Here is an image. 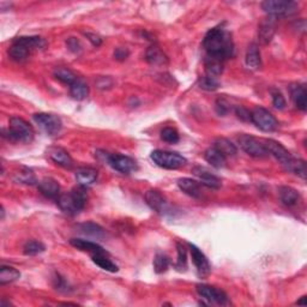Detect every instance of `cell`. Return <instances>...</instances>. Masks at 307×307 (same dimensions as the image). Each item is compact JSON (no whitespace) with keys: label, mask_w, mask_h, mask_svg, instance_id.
Segmentation results:
<instances>
[{"label":"cell","mask_w":307,"mask_h":307,"mask_svg":"<svg viewBox=\"0 0 307 307\" xmlns=\"http://www.w3.org/2000/svg\"><path fill=\"white\" fill-rule=\"evenodd\" d=\"M203 47L207 57L225 61L234 55V42L232 34L223 26L212 28L205 35Z\"/></svg>","instance_id":"obj_1"},{"label":"cell","mask_w":307,"mask_h":307,"mask_svg":"<svg viewBox=\"0 0 307 307\" xmlns=\"http://www.w3.org/2000/svg\"><path fill=\"white\" fill-rule=\"evenodd\" d=\"M264 145L267 148L269 155H273L281 165L284 167L286 170L294 173L296 176L305 179L306 178V162L303 160L296 159L284 148L281 143L274 139H264Z\"/></svg>","instance_id":"obj_2"},{"label":"cell","mask_w":307,"mask_h":307,"mask_svg":"<svg viewBox=\"0 0 307 307\" xmlns=\"http://www.w3.org/2000/svg\"><path fill=\"white\" fill-rule=\"evenodd\" d=\"M86 196L85 187H76L72 188L68 193H61V196L58 198V205L62 211L69 215H77L79 214L86 204Z\"/></svg>","instance_id":"obj_3"},{"label":"cell","mask_w":307,"mask_h":307,"mask_svg":"<svg viewBox=\"0 0 307 307\" xmlns=\"http://www.w3.org/2000/svg\"><path fill=\"white\" fill-rule=\"evenodd\" d=\"M8 137L13 142L24 143V144H29L34 141V128L31 127L29 123L18 117H12L10 119V126L8 131Z\"/></svg>","instance_id":"obj_4"},{"label":"cell","mask_w":307,"mask_h":307,"mask_svg":"<svg viewBox=\"0 0 307 307\" xmlns=\"http://www.w3.org/2000/svg\"><path fill=\"white\" fill-rule=\"evenodd\" d=\"M150 156L156 166L165 169H179L187 162V160L180 154L166 150H154Z\"/></svg>","instance_id":"obj_5"},{"label":"cell","mask_w":307,"mask_h":307,"mask_svg":"<svg viewBox=\"0 0 307 307\" xmlns=\"http://www.w3.org/2000/svg\"><path fill=\"white\" fill-rule=\"evenodd\" d=\"M261 9L265 13L275 18V17L294 15L299 10V5L294 2H287V0H267L261 3Z\"/></svg>","instance_id":"obj_6"},{"label":"cell","mask_w":307,"mask_h":307,"mask_svg":"<svg viewBox=\"0 0 307 307\" xmlns=\"http://www.w3.org/2000/svg\"><path fill=\"white\" fill-rule=\"evenodd\" d=\"M238 143L244 151L249 154L250 156L257 159H264L269 156V152L267 148H265L264 142L259 141L256 137L251 135L243 134L238 137Z\"/></svg>","instance_id":"obj_7"},{"label":"cell","mask_w":307,"mask_h":307,"mask_svg":"<svg viewBox=\"0 0 307 307\" xmlns=\"http://www.w3.org/2000/svg\"><path fill=\"white\" fill-rule=\"evenodd\" d=\"M251 121L264 132H273L277 128L278 123L276 118L268 109L261 107H257L251 112Z\"/></svg>","instance_id":"obj_8"},{"label":"cell","mask_w":307,"mask_h":307,"mask_svg":"<svg viewBox=\"0 0 307 307\" xmlns=\"http://www.w3.org/2000/svg\"><path fill=\"white\" fill-rule=\"evenodd\" d=\"M33 118L38 127L46 132L48 136H55L61 131L62 123L58 115L51 113H36L34 114Z\"/></svg>","instance_id":"obj_9"},{"label":"cell","mask_w":307,"mask_h":307,"mask_svg":"<svg viewBox=\"0 0 307 307\" xmlns=\"http://www.w3.org/2000/svg\"><path fill=\"white\" fill-rule=\"evenodd\" d=\"M197 293L200 294L202 299L207 300L208 305H211V303H216V305H221V306L229 305L228 295H227L222 289L216 288L214 286L198 284Z\"/></svg>","instance_id":"obj_10"},{"label":"cell","mask_w":307,"mask_h":307,"mask_svg":"<svg viewBox=\"0 0 307 307\" xmlns=\"http://www.w3.org/2000/svg\"><path fill=\"white\" fill-rule=\"evenodd\" d=\"M107 163L112 168L121 174H130L137 170V162L121 154H108Z\"/></svg>","instance_id":"obj_11"},{"label":"cell","mask_w":307,"mask_h":307,"mask_svg":"<svg viewBox=\"0 0 307 307\" xmlns=\"http://www.w3.org/2000/svg\"><path fill=\"white\" fill-rule=\"evenodd\" d=\"M188 249H190L192 261H193L194 268H196L198 276L202 278L208 277L211 271V267L207 256L193 244H188Z\"/></svg>","instance_id":"obj_12"},{"label":"cell","mask_w":307,"mask_h":307,"mask_svg":"<svg viewBox=\"0 0 307 307\" xmlns=\"http://www.w3.org/2000/svg\"><path fill=\"white\" fill-rule=\"evenodd\" d=\"M145 202L150 209L160 214H166L168 211V203L165 196L158 190H149L145 193Z\"/></svg>","instance_id":"obj_13"},{"label":"cell","mask_w":307,"mask_h":307,"mask_svg":"<svg viewBox=\"0 0 307 307\" xmlns=\"http://www.w3.org/2000/svg\"><path fill=\"white\" fill-rule=\"evenodd\" d=\"M47 155L55 165L60 166L62 168L70 169L73 167V160L65 149L58 148V146H52V148L47 149Z\"/></svg>","instance_id":"obj_14"},{"label":"cell","mask_w":307,"mask_h":307,"mask_svg":"<svg viewBox=\"0 0 307 307\" xmlns=\"http://www.w3.org/2000/svg\"><path fill=\"white\" fill-rule=\"evenodd\" d=\"M38 190L46 198L50 200L58 201V198L61 196L60 185L53 178H45L38 183Z\"/></svg>","instance_id":"obj_15"},{"label":"cell","mask_w":307,"mask_h":307,"mask_svg":"<svg viewBox=\"0 0 307 307\" xmlns=\"http://www.w3.org/2000/svg\"><path fill=\"white\" fill-rule=\"evenodd\" d=\"M192 172H193L194 176L198 178V180H200L201 184L204 185V186H207L209 188H214V190H217V188L221 187V180L205 168L196 167V168H193Z\"/></svg>","instance_id":"obj_16"},{"label":"cell","mask_w":307,"mask_h":307,"mask_svg":"<svg viewBox=\"0 0 307 307\" xmlns=\"http://www.w3.org/2000/svg\"><path fill=\"white\" fill-rule=\"evenodd\" d=\"M278 196H280L282 203L289 208L298 205L300 203V200H301L299 191H296L295 188L291 186H281L280 190H278Z\"/></svg>","instance_id":"obj_17"},{"label":"cell","mask_w":307,"mask_h":307,"mask_svg":"<svg viewBox=\"0 0 307 307\" xmlns=\"http://www.w3.org/2000/svg\"><path fill=\"white\" fill-rule=\"evenodd\" d=\"M178 186L185 194L192 198H201L202 196L200 183L191 179V178H181V179L178 180Z\"/></svg>","instance_id":"obj_18"},{"label":"cell","mask_w":307,"mask_h":307,"mask_svg":"<svg viewBox=\"0 0 307 307\" xmlns=\"http://www.w3.org/2000/svg\"><path fill=\"white\" fill-rule=\"evenodd\" d=\"M97 179V170L90 167H83V168L77 169L76 172V180L79 184V186L88 187L93 185Z\"/></svg>","instance_id":"obj_19"},{"label":"cell","mask_w":307,"mask_h":307,"mask_svg":"<svg viewBox=\"0 0 307 307\" xmlns=\"http://www.w3.org/2000/svg\"><path fill=\"white\" fill-rule=\"evenodd\" d=\"M291 96L296 108L305 112L307 108V92L301 84H293L291 86Z\"/></svg>","instance_id":"obj_20"},{"label":"cell","mask_w":307,"mask_h":307,"mask_svg":"<svg viewBox=\"0 0 307 307\" xmlns=\"http://www.w3.org/2000/svg\"><path fill=\"white\" fill-rule=\"evenodd\" d=\"M70 244L73 247H76L77 250L84 251V252H88L90 254H95V253H104L106 250L103 249L102 246H100L99 244L89 242V240H84V239H71L70 240Z\"/></svg>","instance_id":"obj_21"},{"label":"cell","mask_w":307,"mask_h":307,"mask_svg":"<svg viewBox=\"0 0 307 307\" xmlns=\"http://www.w3.org/2000/svg\"><path fill=\"white\" fill-rule=\"evenodd\" d=\"M145 59L151 65H165L168 62V58L163 51L156 45L150 46L145 52Z\"/></svg>","instance_id":"obj_22"},{"label":"cell","mask_w":307,"mask_h":307,"mask_svg":"<svg viewBox=\"0 0 307 307\" xmlns=\"http://www.w3.org/2000/svg\"><path fill=\"white\" fill-rule=\"evenodd\" d=\"M77 228H78V230L82 233V234L93 236V238H96V239H102L106 236V232H104L102 227L96 225V223L94 222L82 223V225L77 226Z\"/></svg>","instance_id":"obj_23"},{"label":"cell","mask_w":307,"mask_h":307,"mask_svg":"<svg viewBox=\"0 0 307 307\" xmlns=\"http://www.w3.org/2000/svg\"><path fill=\"white\" fill-rule=\"evenodd\" d=\"M204 159L205 161L210 163L215 168H223L227 163V158H225V156H223L217 149L214 148V146L209 148L207 151L204 152Z\"/></svg>","instance_id":"obj_24"},{"label":"cell","mask_w":307,"mask_h":307,"mask_svg":"<svg viewBox=\"0 0 307 307\" xmlns=\"http://www.w3.org/2000/svg\"><path fill=\"white\" fill-rule=\"evenodd\" d=\"M246 65L249 69L252 70H258L261 65V59H260V52L259 48L256 43L250 45L246 52V58H245Z\"/></svg>","instance_id":"obj_25"},{"label":"cell","mask_w":307,"mask_h":307,"mask_svg":"<svg viewBox=\"0 0 307 307\" xmlns=\"http://www.w3.org/2000/svg\"><path fill=\"white\" fill-rule=\"evenodd\" d=\"M214 148L218 150L225 158H233L238 152V148L227 138H217L214 143Z\"/></svg>","instance_id":"obj_26"},{"label":"cell","mask_w":307,"mask_h":307,"mask_svg":"<svg viewBox=\"0 0 307 307\" xmlns=\"http://www.w3.org/2000/svg\"><path fill=\"white\" fill-rule=\"evenodd\" d=\"M92 259L94 263H95L96 265H99L101 269H103V270H106V271H109V273H117V271L119 270L118 265L113 263V261L108 258L107 252L92 254Z\"/></svg>","instance_id":"obj_27"},{"label":"cell","mask_w":307,"mask_h":307,"mask_svg":"<svg viewBox=\"0 0 307 307\" xmlns=\"http://www.w3.org/2000/svg\"><path fill=\"white\" fill-rule=\"evenodd\" d=\"M16 42L23 45L24 47H27L30 52L34 50H40L46 46V41L40 36H20L16 38Z\"/></svg>","instance_id":"obj_28"},{"label":"cell","mask_w":307,"mask_h":307,"mask_svg":"<svg viewBox=\"0 0 307 307\" xmlns=\"http://www.w3.org/2000/svg\"><path fill=\"white\" fill-rule=\"evenodd\" d=\"M70 94H71L72 99L82 101L89 95V86L82 79H77L72 85H70Z\"/></svg>","instance_id":"obj_29"},{"label":"cell","mask_w":307,"mask_h":307,"mask_svg":"<svg viewBox=\"0 0 307 307\" xmlns=\"http://www.w3.org/2000/svg\"><path fill=\"white\" fill-rule=\"evenodd\" d=\"M13 180L18 184H23V185H35L37 183L36 181V177L33 170L30 168H27V167H22L19 170L13 174Z\"/></svg>","instance_id":"obj_30"},{"label":"cell","mask_w":307,"mask_h":307,"mask_svg":"<svg viewBox=\"0 0 307 307\" xmlns=\"http://www.w3.org/2000/svg\"><path fill=\"white\" fill-rule=\"evenodd\" d=\"M29 54H30V51L28 50L27 47H24L23 45L16 42V41H13L12 46L10 47L9 50L10 58L17 62H22L24 60H27L28 57H29Z\"/></svg>","instance_id":"obj_31"},{"label":"cell","mask_w":307,"mask_h":307,"mask_svg":"<svg viewBox=\"0 0 307 307\" xmlns=\"http://www.w3.org/2000/svg\"><path fill=\"white\" fill-rule=\"evenodd\" d=\"M20 277V273L17 269L12 267H8V265H3L0 268V284H8L12 283L18 280Z\"/></svg>","instance_id":"obj_32"},{"label":"cell","mask_w":307,"mask_h":307,"mask_svg":"<svg viewBox=\"0 0 307 307\" xmlns=\"http://www.w3.org/2000/svg\"><path fill=\"white\" fill-rule=\"evenodd\" d=\"M205 71H207L208 76L215 77L217 78L218 76L222 75L223 72V61L217 60L214 58H205Z\"/></svg>","instance_id":"obj_33"},{"label":"cell","mask_w":307,"mask_h":307,"mask_svg":"<svg viewBox=\"0 0 307 307\" xmlns=\"http://www.w3.org/2000/svg\"><path fill=\"white\" fill-rule=\"evenodd\" d=\"M274 18L265 20V22L261 24L259 28V40L261 43H268L270 42L271 38L274 36L275 33V23H274Z\"/></svg>","instance_id":"obj_34"},{"label":"cell","mask_w":307,"mask_h":307,"mask_svg":"<svg viewBox=\"0 0 307 307\" xmlns=\"http://www.w3.org/2000/svg\"><path fill=\"white\" fill-rule=\"evenodd\" d=\"M170 264V260L168 256H166L165 253L158 252L155 258H154V270L156 274H163L168 270Z\"/></svg>","instance_id":"obj_35"},{"label":"cell","mask_w":307,"mask_h":307,"mask_svg":"<svg viewBox=\"0 0 307 307\" xmlns=\"http://www.w3.org/2000/svg\"><path fill=\"white\" fill-rule=\"evenodd\" d=\"M45 250H46V246L37 240H30L23 247V252L27 256H36V254L45 252Z\"/></svg>","instance_id":"obj_36"},{"label":"cell","mask_w":307,"mask_h":307,"mask_svg":"<svg viewBox=\"0 0 307 307\" xmlns=\"http://www.w3.org/2000/svg\"><path fill=\"white\" fill-rule=\"evenodd\" d=\"M54 76L58 81H60L61 83H64V84H68V85H72L73 83L78 79L72 71H70V70H68V69H62V68L58 69L57 71L54 72Z\"/></svg>","instance_id":"obj_37"},{"label":"cell","mask_w":307,"mask_h":307,"mask_svg":"<svg viewBox=\"0 0 307 307\" xmlns=\"http://www.w3.org/2000/svg\"><path fill=\"white\" fill-rule=\"evenodd\" d=\"M178 250V259L176 268L179 271H185L187 268V249L181 243H177Z\"/></svg>","instance_id":"obj_38"},{"label":"cell","mask_w":307,"mask_h":307,"mask_svg":"<svg viewBox=\"0 0 307 307\" xmlns=\"http://www.w3.org/2000/svg\"><path fill=\"white\" fill-rule=\"evenodd\" d=\"M198 84H200L202 89L207 90V92H214V90H217L220 88V82L217 81V78L208 75L201 77Z\"/></svg>","instance_id":"obj_39"},{"label":"cell","mask_w":307,"mask_h":307,"mask_svg":"<svg viewBox=\"0 0 307 307\" xmlns=\"http://www.w3.org/2000/svg\"><path fill=\"white\" fill-rule=\"evenodd\" d=\"M161 138L166 143H169V144H176V143L180 141L179 132H178L176 128H173V127L163 128V130L161 131Z\"/></svg>","instance_id":"obj_40"},{"label":"cell","mask_w":307,"mask_h":307,"mask_svg":"<svg viewBox=\"0 0 307 307\" xmlns=\"http://www.w3.org/2000/svg\"><path fill=\"white\" fill-rule=\"evenodd\" d=\"M271 97H273V104L275 106V108H277V109H284L286 106H287V102H286V99L283 96V94H282L280 90L273 89L271 90Z\"/></svg>","instance_id":"obj_41"},{"label":"cell","mask_w":307,"mask_h":307,"mask_svg":"<svg viewBox=\"0 0 307 307\" xmlns=\"http://www.w3.org/2000/svg\"><path fill=\"white\" fill-rule=\"evenodd\" d=\"M215 108H216V112H217V114L221 115V117H225V115L228 114L229 111H230L229 103L227 102L225 99H221V97H220V99H217V101H216Z\"/></svg>","instance_id":"obj_42"},{"label":"cell","mask_w":307,"mask_h":307,"mask_svg":"<svg viewBox=\"0 0 307 307\" xmlns=\"http://www.w3.org/2000/svg\"><path fill=\"white\" fill-rule=\"evenodd\" d=\"M66 45H68V48L73 53H78L79 51L82 50L81 42H79L78 40H77L76 37H70L68 38V41H66Z\"/></svg>","instance_id":"obj_43"},{"label":"cell","mask_w":307,"mask_h":307,"mask_svg":"<svg viewBox=\"0 0 307 307\" xmlns=\"http://www.w3.org/2000/svg\"><path fill=\"white\" fill-rule=\"evenodd\" d=\"M235 114L238 115L239 119H242L244 121H251V112L249 109H246L245 107H243V106L236 107Z\"/></svg>","instance_id":"obj_44"},{"label":"cell","mask_w":307,"mask_h":307,"mask_svg":"<svg viewBox=\"0 0 307 307\" xmlns=\"http://www.w3.org/2000/svg\"><path fill=\"white\" fill-rule=\"evenodd\" d=\"M127 57H128V51L126 50V48L119 47V48H117V50H115V52H114V58L117 59V60L123 61Z\"/></svg>","instance_id":"obj_45"},{"label":"cell","mask_w":307,"mask_h":307,"mask_svg":"<svg viewBox=\"0 0 307 307\" xmlns=\"http://www.w3.org/2000/svg\"><path fill=\"white\" fill-rule=\"evenodd\" d=\"M84 35L88 37V40L90 41V42L93 43V46L99 47V46H101V43H102V38H101L99 35H96L94 33H85Z\"/></svg>","instance_id":"obj_46"},{"label":"cell","mask_w":307,"mask_h":307,"mask_svg":"<svg viewBox=\"0 0 307 307\" xmlns=\"http://www.w3.org/2000/svg\"><path fill=\"white\" fill-rule=\"evenodd\" d=\"M54 281H55V283H54L55 289H58V291H61V292H68V284H66L64 278H61L58 275V276L54 278Z\"/></svg>","instance_id":"obj_47"},{"label":"cell","mask_w":307,"mask_h":307,"mask_svg":"<svg viewBox=\"0 0 307 307\" xmlns=\"http://www.w3.org/2000/svg\"><path fill=\"white\" fill-rule=\"evenodd\" d=\"M305 303H306V296H302L301 299L296 301V305H305Z\"/></svg>","instance_id":"obj_48"}]
</instances>
